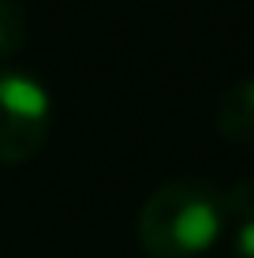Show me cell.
Returning <instances> with one entry per match:
<instances>
[{"instance_id": "1", "label": "cell", "mask_w": 254, "mask_h": 258, "mask_svg": "<svg viewBox=\"0 0 254 258\" xmlns=\"http://www.w3.org/2000/svg\"><path fill=\"white\" fill-rule=\"evenodd\" d=\"M228 225V202L209 180L180 176L146 195L135 217V236L150 258H202Z\"/></svg>"}, {"instance_id": "2", "label": "cell", "mask_w": 254, "mask_h": 258, "mask_svg": "<svg viewBox=\"0 0 254 258\" xmlns=\"http://www.w3.org/2000/svg\"><path fill=\"white\" fill-rule=\"evenodd\" d=\"M52 131V94L30 71H0V165H23Z\"/></svg>"}, {"instance_id": "3", "label": "cell", "mask_w": 254, "mask_h": 258, "mask_svg": "<svg viewBox=\"0 0 254 258\" xmlns=\"http://www.w3.org/2000/svg\"><path fill=\"white\" fill-rule=\"evenodd\" d=\"M213 123L228 142L254 146V75H243L217 97Z\"/></svg>"}, {"instance_id": "4", "label": "cell", "mask_w": 254, "mask_h": 258, "mask_svg": "<svg viewBox=\"0 0 254 258\" xmlns=\"http://www.w3.org/2000/svg\"><path fill=\"white\" fill-rule=\"evenodd\" d=\"M228 213L235 217L232 228V254L235 258H254V180L235 183L228 199Z\"/></svg>"}, {"instance_id": "5", "label": "cell", "mask_w": 254, "mask_h": 258, "mask_svg": "<svg viewBox=\"0 0 254 258\" xmlns=\"http://www.w3.org/2000/svg\"><path fill=\"white\" fill-rule=\"evenodd\" d=\"M26 41V12L19 0H0V60L15 56Z\"/></svg>"}]
</instances>
